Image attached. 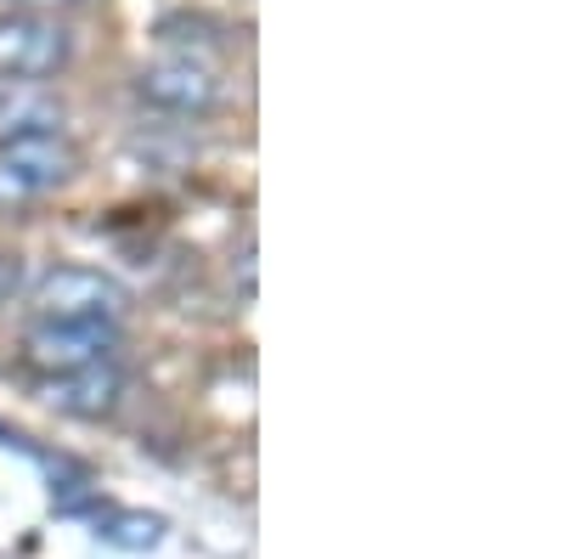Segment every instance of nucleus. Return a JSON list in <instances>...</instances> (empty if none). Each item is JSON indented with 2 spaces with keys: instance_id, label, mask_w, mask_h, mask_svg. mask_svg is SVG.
I'll list each match as a JSON object with an SVG mask.
<instances>
[{
  "instance_id": "obj_1",
  "label": "nucleus",
  "mask_w": 564,
  "mask_h": 559,
  "mask_svg": "<svg viewBox=\"0 0 564 559\" xmlns=\"http://www.w3.org/2000/svg\"><path fill=\"white\" fill-rule=\"evenodd\" d=\"M79 170V153L63 130H45V136H12L0 142V204H29L68 186Z\"/></svg>"
},
{
  "instance_id": "obj_2",
  "label": "nucleus",
  "mask_w": 564,
  "mask_h": 559,
  "mask_svg": "<svg viewBox=\"0 0 564 559\" xmlns=\"http://www.w3.org/2000/svg\"><path fill=\"white\" fill-rule=\"evenodd\" d=\"M130 311V294L108 271L90 266H52L34 289V322H113Z\"/></svg>"
},
{
  "instance_id": "obj_3",
  "label": "nucleus",
  "mask_w": 564,
  "mask_h": 559,
  "mask_svg": "<svg viewBox=\"0 0 564 559\" xmlns=\"http://www.w3.org/2000/svg\"><path fill=\"white\" fill-rule=\"evenodd\" d=\"M23 356L40 379H63V373L108 367L119 356V329L113 322H29L23 329Z\"/></svg>"
},
{
  "instance_id": "obj_4",
  "label": "nucleus",
  "mask_w": 564,
  "mask_h": 559,
  "mask_svg": "<svg viewBox=\"0 0 564 559\" xmlns=\"http://www.w3.org/2000/svg\"><path fill=\"white\" fill-rule=\"evenodd\" d=\"M74 40L63 23L40 18V12H0V79L40 85L57 68H68Z\"/></svg>"
},
{
  "instance_id": "obj_5",
  "label": "nucleus",
  "mask_w": 564,
  "mask_h": 559,
  "mask_svg": "<svg viewBox=\"0 0 564 559\" xmlns=\"http://www.w3.org/2000/svg\"><path fill=\"white\" fill-rule=\"evenodd\" d=\"M135 97L164 108V114H209L220 103V79H215V68H204L193 57H175V63L141 68L135 74Z\"/></svg>"
},
{
  "instance_id": "obj_6",
  "label": "nucleus",
  "mask_w": 564,
  "mask_h": 559,
  "mask_svg": "<svg viewBox=\"0 0 564 559\" xmlns=\"http://www.w3.org/2000/svg\"><path fill=\"white\" fill-rule=\"evenodd\" d=\"M40 396L68 418H108L124 401V373L108 367H85V373H63V379H40Z\"/></svg>"
},
{
  "instance_id": "obj_7",
  "label": "nucleus",
  "mask_w": 564,
  "mask_h": 559,
  "mask_svg": "<svg viewBox=\"0 0 564 559\" xmlns=\"http://www.w3.org/2000/svg\"><path fill=\"white\" fill-rule=\"evenodd\" d=\"M63 125V103L45 97L40 85H18V79H0V142L12 136H45Z\"/></svg>"
},
{
  "instance_id": "obj_8",
  "label": "nucleus",
  "mask_w": 564,
  "mask_h": 559,
  "mask_svg": "<svg viewBox=\"0 0 564 559\" xmlns=\"http://www.w3.org/2000/svg\"><path fill=\"white\" fill-rule=\"evenodd\" d=\"M90 526H97L102 542L130 548V553L153 548L164 537V515H141V508H97V520H90Z\"/></svg>"
},
{
  "instance_id": "obj_9",
  "label": "nucleus",
  "mask_w": 564,
  "mask_h": 559,
  "mask_svg": "<svg viewBox=\"0 0 564 559\" xmlns=\"http://www.w3.org/2000/svg\"><path fill=\"white\" fill-rule=\"evenodd\" d=\"M18 289H23V260L18 255H0V305H7Z\"/></svg>"
},
{
  "instance_id": "obj_10",
  "label": "nucleus",
  "mask_w": 564,
  "mask_h": 559,
  "mask_svg": "<svg viewBox=\"0 0 564 559\" xmlns=\"http://www.w3.org/2000/svg\"><path fill=\"white\" fill-rule=\"evenodd\" d=\"M18 7H57V0H18Z\"/></svg>"
}]
</instances>
